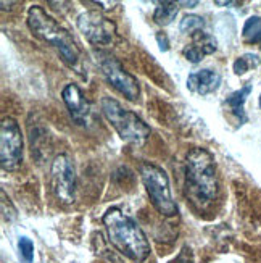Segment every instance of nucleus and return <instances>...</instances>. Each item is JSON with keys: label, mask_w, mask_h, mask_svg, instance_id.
<instances>
[{"label": "nucleus", "mask_w": 261, "mask_h": 263, "mask_svg": "<svg viewBox=\"0 0 261 263\" xmlns=\"http://www.w3.org/2000/svg\"><path fill=\"white\" fill-rule=\"evenodd\" d=\"M186 194L197 209H207L216 199L219 182L216 163L205 148L195 147L186 157Z\"/></svg>", "instance_id": "nucleus-1"}, {"label": "nucleus", "mask_w": 261, "mask_h": 263, "mask_svg": "<svg viewBox=\"0 0 261 263\" xmlns=\"http://www.w3.org/2000/svg\"><path fill=\"white\" fill-rule=\"evenodd\" d=\"M108 241L119 254L142 263L150 255V242L142 228L119 209H110L104 215Z\"/></svg>", "instance_id": "nucleus-2"}, {"label": "nucleus", "mask_w": 261, "mask_h": 263, "mask_svg": "<svg viewBox=\"0 0 261 263\" xmlns=\"http://www.w3.org/2000/svg\"><path fill=\"white\" fill-rule=\"evenodd\" d=\"M28 26L31 32L41 41L50 44L60 53L62 60L74 70H81V50L70 31L65 29L53 16L39 5H32L28 10Z\"/></svg>", "instance_id": "nucleus-3"}, {"label": "nucleus", "mask_w": 261, "mask_h": 263, "mask_svg": "<svg viewBox=\"0 0 261 263\" xmlns=\"http://www.w3.org/2000/svg\"><path fill=\"white\" fill-rule=\"evenodd\" d=\"M102 111L107 121L116 129L119 137L134 147L145 145L147 139L150 137V126L147 124L137 113L124 108L116 99L104 97L102 99Z\"/></svg>", "instance_id": "nucleus-4"}, {"label": "nucleus", "mask_w": 261, "mask_h": 263, "mask_svg": "<svg viewBox=\"0 0 261 263\" xmlns=\"http://www.w3.org/2000/svg\"><path fill=\"white\" fill-rule=\"evenodd\" d=\"M139 171L153 207L165 216L177 215V203L173 199L166 171L153 163H142Z\"/></svg>", "instance_id": "nucleus-5"}, {"label": "nucleus", "mask_w": 261, "mask_h": 263, "mask_svg": "<svg viewBox=\"0 0 261 263\" xmlns=\"http://www.w3.org/2000/svg\"><path fill=\"white\" fill-rule=\"evenodd\" d=\"M0 165L4 171H16L23 165V133L10 117L0 124Z\"/></svg>", "instance_id": "nucleus-6"}, {"label": "nucleus", "mask_w": 261, "mask_h": 263, "mask_svg": "<svg viewBox=\"0 0 261 263\" xmlns=\"http://www.w3.org/2000/svg\"><path fill=\"white\" fill-rule=\"evenodd\" d=\"M97 62H98L102 73H104V76L107 78V81L115 87L119 94H123L131 102L139 99L140 87H139L137 79L124 70V66L119 63L118 59H115V57L110 53L100 52Z\"/></svg>", "instance_id": "nucleus-7"}, {"label": "nucleus", "mask_w": 261, "mask_h": 263, "mask_svg": "<svg viewBox=\"0 0 261 263\" xmlns=\"http://www.w3.org/2000/svg\"><path fill=\"white\" fill-rule=\"evenodd\" d=\"M77 28L83 36L95 47L111 45L116 37V25L100 11L89 10L77 16Z\"/></svg>", "instance_id": "nucleus-8"}, {"label": "nucleus", "mask_w": 261, "mask_h": 263, "mask_svg": "<svg viewBox=\"0 0 261 263\" xmlns=\"http://www.w3.org/2000/svg\"><path fill=\"white\" fill-rule=\"evenodd\" d=\"M50 184L55 197L63 203H73L76 199V171L68 155H56L52 162Z\"/></svg>", "instance_id": "nucleus-9"}, {"label": "nucleus", "mask_w": 261, "mask_h": 263, "mask_svg": "<svg viewBox=\"0 0 261 263\" xmlns=\"http://www.w3.org/2000/svg\"><path fill=\"white\" fill-rule=\"evenodd\" d=\"M62 99L66 108L70 110V115L79 126H87L90 123V104L84 97L83 90L76 84H66L62 90Z\"/></svg>", "instance_id": "nucleus-10"}, {"label": "nucleus", "mask_w": 261, "mask_h": 263, "mask_svg": "<svg viewBox=\"0 0 261 263\" xmlns=\"http://www.w3.org/2000/svg\"><path fill=\"white\" fill-rule=\"evenodd\" d=\"M218 49V42L211 34L205 31H197L192 34V44L184 49V57L190 63H200L205 55H211Z\"/></svg>", "instance_id": "nucleus-11"}, {"label": "nucleus", "mask_w": 261, "mask_h": 263, "mask_svg": "<svg viewBox=\"0 0 261 263\" xmlns=\"http://www.w3.org/2000/svg\"><path fill=\"white\" fill-rule=\"evenodd\" d=\"M221 86V74L213 70H200L195 73H190L187 78V89L190 92L198 94V96H207L214 90H218Z\"/></svg>", "instance_id": "nucleus-12"}, {"label": "nucleus", "mask_w": 261, "mask_h": 263, "mask_svg": "<svg viewBox=\"0 0 261 263\" xmlns=\"http://www.w3.org/2000/svg\"><path fill=\"white\" fill-rule=\"evenodd\" d=\"M250 92H252V84H245L242 89L234 90V92L229 94L228 99H226V104L231 107L232 113L240 121H245L247 120L245 111H244V105H245V102H247V97L250 96Z\"/></svg>", "instance_id": "nucleus-13"}, {"label": "nucleus", "mask_w": 261, "mask_h": 263, "mask_svg": "<svg viewBox=\"0 0 261 263\" xmlns=\"http://www.w3.org/2000/svg\"><path fill=\"white\" fill-rule=\"evenodd\" d=\"M177 5L179 4H176V2H160L158 4V7L153 11V20L156 25H160V26L171 25L174 18L177 16V11H179Z\"/></svg>", "instance_id": "nucleus-14"}, {"label": "nucleus", "mask_w": 261, "mask_h": 263, "mask_svg": "<svg viewBox=\"0 0 261 263\" xmlns=\"http://www.w3.org/2000/svg\"><path fill=\"white\" fill-rule=\"evenodd\" d=\"M242 37L247 44H259L261 42V18L250 16L244 25Z\"/></svg>", "instance_id": "nucleus-15"}, {"label": "nucleus", "mask_w": 261, "mask_h": 263, "mask_svg": "<svg viewBox=\"0 0 261 263\" xmlns=\"http://www.w3.org/2000/svg\"><path fill=\"white\" fill-rule=\"evenodd\" d=\"M259 65V57L255 53H245L242 57H239L235 62H234V73L235 74H245L247 71L255 70V68Z\"/></svg>", "instance_id": "nucleus-16"}, {"label": "nucleus", "mask_w": 261, "mask_h": 263, "mask_svg": "<svg viewBox=\"0 0 261 263\" xmlns=\"http://www.w3.org/2000/svg\"><path fill=\"white\" fill-rule=\"evenodd\" d=\"M205 26V20L198 15H186L180 20L179 31L184 34H195L197 31H202Z\"/></svg>", "instance_id": "nucleus-17"}, {"label": "nucleus", "mask_w": 261, "mask_h": 263, "mask_svg": "<svg viewBox=\"0 0 261 263\" xmlns=\"http://www.w3.org/2000/svg\"><path fill=\"white\" fill-rule=\"evenodd\" d=\"M18 250H19V257L23 263H32L34 261V244L29 237L23 236L18 241Z\"/></svg>", "instance_id": "nucleus-18"}, {"label": "nucleus", "mask_w": 261, "mask_h": 263, "mask_svg": "<svg viewBox=\"0 0 261 263\" xmlns=\"http://www.w3.org/2000/svg\"><path fill=\"white\" fill-rule=\"evenodd\" d=\"M156 42H158V45H160V50H163V52L169 50V41H168V36L165 32L156 34Z\"/></svg>", "instance_id": "nucleus-19"}, {"label": "nucleus", "mask_w": 261, "mask_h": 263, "mask_svg": "<svg viewBox=\"0 0 261 263\" xmlns=\"http://www.w3.org/2000/svg\"><path fill=\"white\" fill-rule=\"evenodd\" d=\"M177 4H179V5H186V7H189V8H192V7L198 5L197 0H194V2H177Z\"/></svg>", "instance_id": "nucleus-20"}, {"label": "nucleus", "mask_w": 261, "mask_h": 263, "mask_svg": "<svg viewBox=\"0 0 261 263\" xmlns=\"http://www.w3.org/2000/svg\"><path fill=\"white\" fill-rule=\"evenodd\" d=\"M214 4H216V5H231L232 2H221V0H216Z\"/></svg>", "instance_id": "nucleus-21"}, {"label": "nucleus", "mask_w": 261, "mask_h": 263, "mask_svg": "<svg viewBox=\"0 0 261 263\" xmlns=\"http://www.w3.org/2000/svg\"><path fill=\"white\" fill-rule=\"evenodd\" d=\"M259 107H261V96H259Z\"/></svg>", "instance_id": "nucleus-22"}]
</instances>
